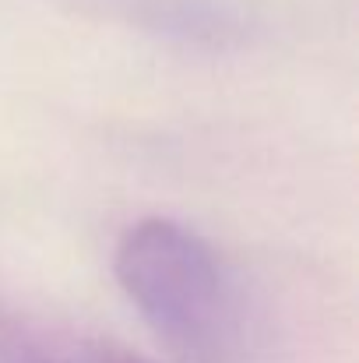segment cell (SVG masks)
Here are the masks:
<instances>
[{"label":"cell","instance_id":"cell-2","mask_svg":"<svg viewBox=\"0 0 359 363\" xmlns=\"http://www.w3.org/2000/svg\"><path fill=\"white\" fill-rule=\"evenodd\" d=\"M0 363H155L113 339L0 300Z\"/></svg>","mask_w":359,"mask_h":363},{"label":"cell","instance_id":"cell-1","mask_svg":"<svg viewBox=\"0 0 359 363\" xmlns=\"http://www.w3.org/2000/svg\"><path fill=\"white\" fill-rule=\"evenodd\" d=\"M113 268L130 303L173 346L208 353L222 342L229 289L219 257L198 233L169 219H144L120 237Z\"/></svg>","mask_w":359,"mask_h":363}]
</instances>
